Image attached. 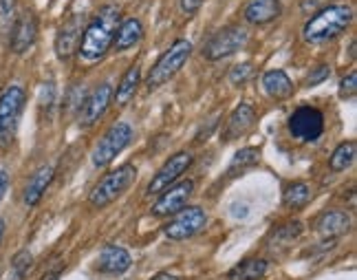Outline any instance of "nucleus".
Returning <instances> with one entry per match:
<instances>
[{"instance_id":"nucleus-16","label":"nucleus","mask_w":357,"mask_h":280,"mask_svg":"<svg viewBox=\"0 0 357 280\" xmlns=\"http://www.w3.org/2000/svg\"><path fill=\"white\" fill-rule=\"evenodd\" d=\"M254 121H256V110L250 104H238L234 108V113L229 115L227 124H225L223 139H225V142H234V139L247 135L252 131Z\"/></svg>"},{"instance_id":"nucleus-30","label":"nucleus","mask_w":357,"mask_h":280,"mask_svg":"<svg viewBox=\"0 0 357 280\" xmlns=\"http://www.w3.org/2000/svg\"><path fill=\"white\" fill-rule=\"evenodd\" d=\"M252 64L250 62H243V64H238V66H234L231 68V73H229V82L234 84V87H238V84H245L247 80L252 78Z\"/></svg>"},{"instance_id":"nucleus-29","label":"nucleus","mask_w":357,"mask_h":280,"mask_svg":"<svg viewBox=\"0 0 357 280\" xmlns=\"http://www.w3.org/2000/svg\"><path fill=\"white\" fill-rule=\"evenodd\" d=\"M300 234H302V223L300 221H289V223H284V226L273 230L271 239H276V241H294V239H298Z\"/></svg>"},{"instance_id":"nucleus-2","label":"nucleus","mask_w":357,"mask_h":280,"mask_svg":"<svg viewBox=\"0 0 357 280\" xmlns=\"http://www.w3.org/2000/svg\"><path fill=\"white\" fill-rule=\"evenodd\" d=\"M353 22V9L347 5H328L320 9L313 18L302 29L307 42L311 45H320V42L333 40L340 34H344L349 29V24Z\"/></svg>"},{"instance_id":"nucleus-37","label":"nucleus","mask_w":357,"mask_h":280,"mask_svg":"<svg viewBox=\"0 0 357 280\" xmlns=\"http://www.w3.org/2000/svg\"><path fill=\"white\" fill-rule=\"evenodd\" d=\"M322 3V0H305V3H302V11H311V9H315Z\"/></svg>"},{"instance_id":"nucleus-38","label":"nucleus","mask_w":357,"mask_h":280,"mask_svg":"<svg viewBox=\"0 0 357 280\" xmlns=\"http://www.w3.org/2000/svg\"><path fill=\"white\" fill-rule=\"evenodd\" d=\"M3 234H5V221L0 219V241H3Z\"/></svg>"},{"instance_id":"nucleus-5","label":"nucleus","mask_w":357,"mask_h":280,"mask_svg":"<svg viewBox=\"0 0 357 280\" xmlns=\"http://www.w3.org/2000/svg\"><path fill=\"white\" fill-rule=\"evenodd\" d=\"M192 53V45L188 40H176L174 45L161 55L157 60V64L153 66V71H150L148 80H146V87L150 91L159 89L161 84H166L168 80H172L178 71H181V66L188 62Z\"/></svg>"},{"instance_id":"nucleus-33","label":"nucleus","mask_w":357,"mask_h":280,"mask_svg":"<svg viewBox=\"0 0 357 280\" xmlns=\"http://www.w3.org/2000/svg\"><path fill=\"white\" fill-rule=\"evenodd\" d=\"M203 0H181V9L188 13V16H195V13L201 9Z\"/></svg>"},{"instance_id":"nucleus-18","label":"nucleus","mask_w":357,"mask_h":280,"mask_svg":"<svg viewBox=\"0 0 357 280\" xmlns=\"http://www.w3.org/2000/svg\"><path fill=\"white\" fill-rule=\"evenodd\" d=\"M280 16V0H250L243 9V18L252 24H269Z\"/></svg>"},{"instance_id":"nucleus-12","label":"nucleus","mask_w":357,"mask_h":280,"mask_svg":"<svg viewBox=\"0 0 357 280\" xmlns=\"http://www.w3.org/2000/svg\"><path fill=\"white\" fill-rule=\"evenodd\" d=\"M111 97H113V87L111 84H102V87L95 89L84 102H82L79 106V121L82 126H93V124H98L104 113H106V108L108 104H111Z\"/></svg>"},{"instance_id":"nucleus-11","label":"nucleus","mask_w":357,"mask_h":280,"mask_svg":"<svg viewBox=\"0 0 357 280\" xmlns=\"http://www.w3.org/2000/svg\"><path fill=\"white\" fill-rule=\"evenodd\" d=\"M192 192H195V181L192 179H185L181 184H172L170 188L161 192V199L153 205L150 212L155 216H168V214L172 216L181 207H185L188 199L192 197Z\"/></svg>"},{"instance_id":"nucleus-32","label":"nucleus","mask_w":357,"mask_h":280,"mask_svg":"<svg viewBox=\"0 0 357 280\" xmlns=\"http://www.w3.org/2000/svg\"><path fill=\"white\" fill-rule=\"evenodd\" d=\"M328 75H331V66L328 64H320L315 71L307 78V87H315V84H320V82H324Z\"/></svg>"},{"instance_id":"nucleus-24","label":"nucleus","mask_w":357,"mask_h":280,"mask_svg":"<svg viewBox=\"0 0 357 280\" xmlns=\"http://www.w3.org/2000/svg\"><path fill=\"white\" fill-rule=\"evenodd\" d=\"M260 161V150L258 148H241L234 159H231L229 168H227V177H238L247 170H252L254 165H258Z\"/></svg>"},{"instance_id":"nucleus-17","label":"nucleus","mask_w":357,"mask_h":280,"mask_svg":"<svg viewBox=\"0 0 357 280\" xmlns=\"http://www.w3.org/2000/svg\"><path fill=\"white\" fill-rule=\"evenodd\" d=\"M315 230L324 239L335 241L337 236L351 230V216L347 212H340V209H328V212H322L320 219L315 221Z\"/></svg>"},{"instance_id":"nucleus-21","label":"nucleus","mask_w":357,"mask_h":280,"mask_svg":"<svg viewBox=\"0 0 357 280\" xmlns=\"http://www.w3.org/2000/svg\"><path fill=\"white\" fill-rule=\"evenodd\" d=\"M142 38H144V24L137 18H128L117 27L115 38H113V47L117 51H126V49H132Z\"/></svg>"},{"instance_id":"nucleus-10","label":"nucleus","mask_w":357,"mask_h":280,"mask_svg":"<svg viewBox=\"0 0 357 280\" xmlns=\"http://www.w3.org/2000/svg\"><path fill=\"white\" fill-rule=\"evenodd\" d=\"M192 165V155L190 152H185V150H181V152H176V155H172L166 163L161 165V170L153 177V181L148 184V190H146V194H161L166 188H170L174 181L181 177L188 168Z\"/></svg>"},{"instance_id":"nucleus-27","label":"nucleus","mask_w":357,"mask_h":280,"mask_svg":"<svg viewBox=\"0 0 357 280\" xmlns=\"http://www.w3.org/2000/svg\"><path fill=\"white\" fill-rule=\"evenodd\" d=\"M33 265V256L29 249H20L16 256L11 258V272H9V280H24V276L29 274Z\"/></svg>"},{"instance_id":"nucleus-25","label":"nucleus","mask_w":357,"mask_h":280,"mask_svg":"<svg viewBox=\"0 0 357 280\" xmlns=\"http://www.w3.org/2000/svg\"><path fill=\"white\" fill-rule=\"evenodd\" d=\"M311 188L307 184H302V181H298V184H291L284 188V194H282V203L284 207L289 209H302L307 207L309 201H311Z\"/></svg>"},{"instance_id":"nucleus-8","label":"nucleus","mask_w":357,"mask_h":280,"mask_svg":"<svg viewBox=\"0 0 357 280\" xmlns=\"http://www.w3.org/2000/svg\"><path fill=\"white\" fill-rule=\"evenodd\" d=\"M245 45H247L245 29H241V27H236V24H231V27H225V29H221V31H216L203 45L201 53H203L205 60L216 62V60H223V58H229V55H234Z\"/></svg>"},{"instance_id":"nucleus-28","label":"nucleus","mask_w":357,"mask_h":280,"mask_svg":"<svg viewBox=\"0 0 357 280\" xmlns=\"http://www.w3.org/2000/svg\"><path fill=\"white\" fill-rule=\"evenodd\" d=\"M16 20V0H0V34H9Z\"/></svg>"},{"instance_id":"nucleus-3","label":"nucleus","mask_w":357,"mask_h":280,"mask_svg":"<svg viewBox=\"0 0 357 280\" xmlns=\"http://www.w3.org/2000/svg\"><path fill=\"white\" fill-rule=\"evenodd\" d=\"M135 177H137V168L130 165V163H123V165L117 168V170H111L102 181H98L95 188L91 190V197H89L91 205L98 207V209L111 205L113 201H117L121 194L132 186Z\"/></svg>"},{"instance_id":"nucleus-22","label":"nucleus","mask_w":357,"mask_h":280,"mask_svg":"<svg viewBox=\"0 0 357 280\" xmlns=\"http://www.w3.org/2000/svg\"><path fill=\"white\" fill-rule=\"evenodd\" d=\"M267 274V260L265 258H247L238 263L236 267L227 272L229 280H260Z\"/></svg>"},{"instance_id":"nucleus-15","label":"nucleus","mask_w":357,"mask_h":280,"mask_svg":"<svg viewBox=\"0 0 357 280\" xmlns=\"http://www.w3.org/2000/svg\"><path fill=\"white\" fill-rule=\"evenodd\" d=\"M82 22L84 18L82 16H71L64 27L58 31V38H56V53L60 60H68L71 58V53L77 49L79 45V38H82Z\"/></svg>"},{"instance_id":"nucleus-19","label":"nucleus","mask_w":357,"mask_h":280,"mask_svg":"<svg viewBox=\"0 0 357 280\" xmlns=\"http://www.w3.org/2000/svg\"><path fill=\"white\" fill-rule=\"evenodd\" d=\"M53 181V165H43L38 168V170L33 172V177L29 179V184H26L24 188V203L26 205H38L40 199L45 197L47 188L51 186Z\"/></svg>"},{"instance_id":"nucleus-20","label":"nucleus","mask_w":357,"mask_h":280,"mask_svg":"<svg viewBox=\"0 0 357 280\" xmlns=\"http://www.w3.org/2000/svg\"><path fill=\"white\" fill-rule=\"evenodd\" d=\"M263 89L269 97H273V100H289L296 91L289 75L280 71V68H273V71H267L263 75Z\"/></svg>"},{"instance_id":"nucleus-34","label":"nucleus","mask_w":357,"mask_h":280,"mask_svg":"<svg viewBox=\"0 0 357 280\" xmlns=\"http://www.w3.org/2000/svg\"><path fill=\"white\" fill-rule=\"evenodd\" d=\"M7 188H9V175L5 170H0V201H3Z\"/></svg>"},{"instance_id":"nucleus-35","label":"nucleus","mask_w":357,"mask_h":280,"mask_svg":"<svg viewBox=\"0 0 357 280\" xmlns=\"http://www.w3.org/2000/svg\"><path fill=\"white\" fill-rule=\"evenodd\" d=\"M62 270L64 267H58V270H51V272H47L43 278H40V280H60V276H62Z\"/></svg>"},{"instance_id":"nucleus-7","label":"nucleus","mask_w":357,"mask_h":280,"mask_svg":"<svg viewBox=\"0 0 357 280\" xmlns=\"http://www.w3.org/2000/svg\"><path fill=\"white\" fill-rule=\"evenodd\" d=\"M205 226H208V214H205L201 207L192 205V207H181L178 212H174L172 219L163 226V234H166L170 241H185V239H192V236H197L199 232H203Z\"/></svg>"},{"instance_id":"nucleus-31","label":"nucleus","mask_w":357,"mask_h":280,"mask_svg":"<svg viewBox=\"0 0 357 280\" xmlns=\"http://www.w3.org/2000/svg\"><path fill=\"white\" fill-rule=\"evenodd\" d=\"M355 93H357V71H351L340 82V97L342 100H351Z\"/></svg>"},{"instance_id":"nucleus-14","label":"nucleus","mask_w":357,"mask_h":280,"mask_svg":"<svg viewBox=\"0 0 357 280\" xmlns=\"http://www.w3.org/2000/svg\"><path fill=\"white\" fill-rule=\"evenodd\" d=\"M132 265L130 254L123 247L119 245H106L100 251V258H98V270L102 274L108 276H119V274H126Z\"/></svg>"},{"instance_id":"nucleus-13","label":"nucleus","mask_w":357,"mask_h":280,"mask_svg":"<svg viewBox=\"0 0 357 280\" xmlns=\"http://www.w3.org/2000/svg\"><path fill=\"white\" fill-rule=\"evenodd\" d=\"M11 51L13 53H24L33 47V42L38 38V20L33 13L24 11L20 13V18L13 20V27H11Z\"/></svg>"},{"instance_id":"nucleus-4","label":"nucleus","mask_w":357,"mask_h":280,"mask_svg":"<svg viewBox=\"0 0 357 280\" xmlns=\"http://www.w3.org/2000/svg\"><path fill=\"white\" fill-rule=\"evenodd\" d=\"M24 89L9 87L0 95V148H9L18 133V121L24 110Z\"/></svg>"},{"instance_id":"nucleus-9","label":"nucleus","mask_w":357,"mask_h":280,"mask_svg":"<svg viewBox=\"0 0 357 280\" xmlns=\"http://www.w3.org/2000/svg\"><path fill=\"white\" fill-rule=\"evenodd\" d=\"M289 133L298 142H318L324 133V113L309 104L298 106L289 117Z\"/></svg>"},{"instance_id":"nucleus-6","label":"nucleus","mask_w":357,"mask_h":280,"mask_svg":"<svg viewBox=\"0 0 357 280\" xmlns=\"http://www.w3.org/2000/svg\"><path fill=\"white\" fill-rule=\"evenodd\" d=\"M132 142V128L130 124H113L111 128L104 133V137L100 139V144L93 150V165L95 168H106L117 155H121L126 146Z\"/></svg>"},{"instance_id":"nucleus-36","label":"nucleus","mask_w":357,"mask_h":280,"mask_svg":"<svg viewBox=\"0 0 357 280\" xmlns=\"http://www.w3.org/2000/svg\"><path fill=\"white\" fill-rule=\"evenodd\" d=\"M150 280H181V278L174 276V274H170V272H159L157 276H153Z\"/></svg>"},{"instance_id":"nucleus-26","label":"nucleus","mask_w":357,"mask_h":280,"mask_svg":"<svg viewBox=\"0 0 357 280\" xmlns=\"http://www.w3.org/2000/svg\"><path fill=\"white\" fill-rule=\"evenodd\" d=\"M355 152H357V144L355 142L340 144L333 150L331 159H328V168H331L333 172H344V170H349V168L353 165V161H355Z\"/></svg>"},{"instance_id":"nucleus-1","label":"nucleus","mask_w":357,"mask_h":280,"mask_svg":"<svg viewBox=\"0 0 357 280\" xmlns=\"http://www.w3.org/2000/svg\"><path fill=\"white\" fill-rule=\"evenodd\" d=\"M119 27V9L115 5H104L93 20L86 24V29L82 31L77 51L84 60L95 62L113 47V38Z\"/></svg>"},{"instance_id":"nucleus-23","label":"nucleus","mask_w":357,"mask_h":280,"mask_svg":"<svg viewBox=\"0 0 357 280\" xmlns=\"http://www.w3.org/2000/svg\"><path fill=\"white\" fill-rule=\"evenodd\" d=\"M139 80H142V68H139V64H135L128 68L126 75L121 78L119 87L115 91V104L117 106H126L132 100L135 93H137V87H139Z\"/></svg>"}]
</instances>
